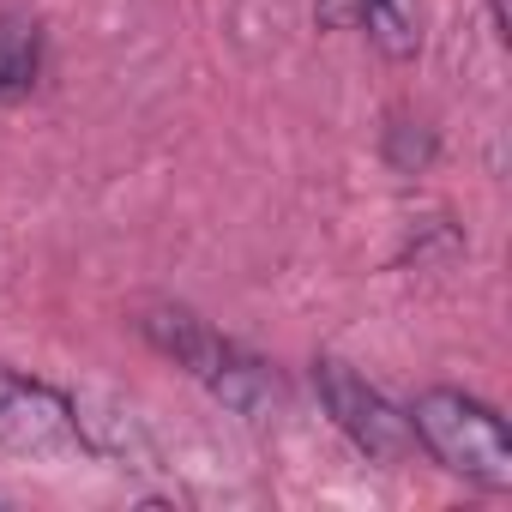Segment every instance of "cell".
I'll use <instances>...</instances> for the list:
<instances>
[{"label":"cell","mask_w":512,"mask_h":512,"mask_svg":"<svg viewBox=\"0 0 512 512\" xmlns=\"http://www.w3.org/2000/svg\"><path fill=\"white\" fill-rule=\"evenodd\" d=\"M0 446L19 458H61L85 446L79 404L31 374H13L0 362Z\"/></svg>","instance_id":"277c9868"},{"label":"cell","mask_w":512,"mask_h":512,"mask_svg":"<svg viewBox=\"0 0 512 512\" xmlns=\"http://www.w3.org/2000/svg\"><path fill=\"white\" fill-rule=\"evenodd\" d=\"M43 79V25L31 13H0V109H13Z\"/></svg>","instance_id":"5b68a950"},{"label":"cell","mask_w":512,"mask_h":512,"mask_svg":"<svg viewBox=\"0 0 512 512\" xmlns=\"http://www.w3.org/2000/svg\"><path fill=\"white\" fill-rule=\"evenodd\" d=\"M410 434L428 446V458L476 488H512V434L506 422L470 398V392H452V386H434L416 398L410 410Z\"/></svg>","instance_id":"7a4b0ae2"},{"label":"cell","mask_w":512,"mask_h":512,"mask_svg":"<svg viewBox=\"0 0 512 512\" xmlns=\"http://www.w3.org/2000/svg\"><path fill=\"white\" fill-rule=\"evenodd\" d=\"M362 25L380 43L386 61H410L422 49V19H416V0H362Z\"/></svg>","instance_id":"8992f818"},{"label":"cell","mask_w":512,"mask_h":512,"mask_svg":"<svg viewBox=\"0 0 512 512\" xmlns=\"http://www.w3.org/2000/svg\"><path fill=\"white\" fill-rule=\"evenodd\" d=\"M139 332H145L169 362H181L217 404H229V410H241V416H266V410L278 404V374H272L260 356H247L235 338L211 332L193 308L157 302V308H145Z\"/></svg>","instance_id":"6da1fadb"},{"label":"cell","mask_w":512,"mask_h":512,"mask_svg":"<svg viewBox=\"0 0 512 512\" xmlns=\"http://www.w3.org/2000/svg\"><path fill=\"white\" fill-rule=\"evenodd\" d=\"M314 386H320V404L332 410V422L356 440V452H368L374 464H398L404 452H410V416L380 392V386H368L350 362H338V356H320L314 362Z\"/></svg>","instance_id":"3957f363"},{"label":"cell","mask_w":512,"mask_h":512,"mask_svg":"<svg viewBox=\"0 0 512 512\" xmlns=\"http://www.w3.org/2000/svg\"><path fill=\"white\" fill-rule=\"evenodd\" d=\"M494 25H500V37H506V0H494Z\"/></svg>","instance_id":"52a82bcc"}]
</instances>
